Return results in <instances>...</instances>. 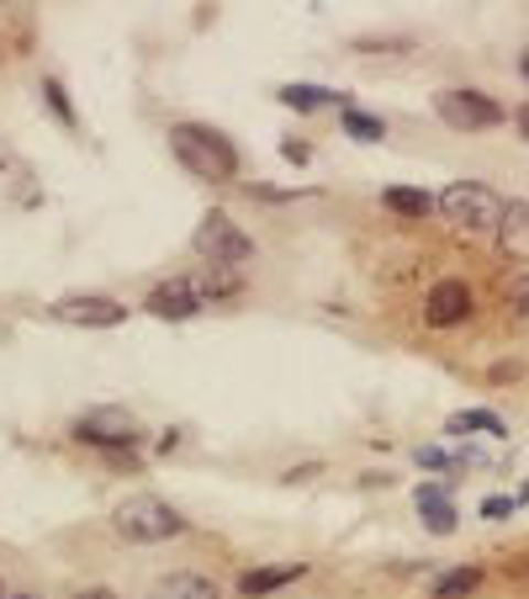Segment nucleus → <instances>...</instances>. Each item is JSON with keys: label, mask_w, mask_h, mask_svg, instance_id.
<instances>
[{"label": "nucleus", "mask_w": 529, "mask_h": 599, "mask_svg": "<svg viewBox=\"0 0 529 599\" xmlns=\"http://www.w3.org/2000/svg\"><path fill=\"white\" fill-rule=\"evenodd\" d=\"M413 504H419L423 525H429L434 536H450V531H455V504H450V493L440 489V483H419Z\"/></svg>", "instance_id": "obj_11"}, {"label": "nucleus", "mask_w": 529, "mask_h": 599, "mask_svg": "<svg viewBox=\"0 0 529 599\" xmlns=\"http://www.w3.org/2000/svg\"><path fill=\"white\" fill-rule=\"evenodd\" d=\"M503 207L508 202H503L498 191H487L482 181H455V186L440 191V213L455 228H466V234H498Z\"/></svg>", "instance_id": "obj_3"}, {"label": "nucleus", "mask_w": 529, "mask_h": 599, "mask_svg": "<svg viewBox=\"0 0 529 599\" xmlns=\"http://www.w3.org/2000/svg\"><path fill=\"white\" fill-rule=\"evenodd\" d=\"M476 584H482V568H455L434 584V599H466Z\"/></svg>", "instance_id": "obj_19"}, {"label": "nucleus", "mask_w": 529, "mask_h": 599, "mask_svg": "<svg viewBox=\"0 0 529 599\" xmlns=\"http://www.w3.org/2000/svg\"><path fill=\"white\" fill-rule=\"evenodd\" d=\"M291 578H302V563H287V568H255V573H244L238 578V589L249 599H260L270 595V589H281V584H291Z\"/></svg>", "instance_id": "obj_16"}, {"label": "nucleus", "mask_w": 529, "mask_h": 599, "mask_svg": "<svg viewBox=\"0 0 529 599\" xmlns=\"http://www.w3.org/2000/svg\"><path fill=\"white\" fill-rule=\"evenodd\" d=\"M450 436H493L503 440L508 436V425H503L498 414H487V409H466V414H450V425H445Z\"/></svg>", "instance_id": "obj_15"}, {"label": "nucleus", "mask_w": 529, "mask_h": 599, "mask_svg": "<svg viewBox=\"0 0 529 599\" xmlns=\"http://www.w3.org/2000/svg\"><path fill=\"white\" fill-rule=\"evenodd\" d=\"M281 154H287L291 164H307V160H313V149H307V143H281Z\"/></svg>", "instance_id": "obj_24"}, {"label": "nucleus", "mask_w": 529, "mask_h": 599, "mask_svg": "<svg viewBox=\"0 0 529 599\" xmlns=\"http://www.w3.org/2000/svg\"><path fill=\"white\" fill-rule=\"evenodd\" d=\"M514 122H519V133H525V143H529V101L519 111H514Z\"/></svg>", "instance_id": "obj_25"}, {"label": "nucleus", "mask_w": 529, "mask_h": 599, "mask_svg": "<svg viewBox=\"0 0 529 599\" xmlns=\"http://www.w3.org/2000/svg\"><path fill=\"white\" fill-rule=\"evenodd\" d=\"M450 462H455V457L440 451V446H423V451H419V467H434V472H440V467H450Z\"/></svg>", "instance_id": "obj_23"}, {"label": "nucleus", "mask_w": 529, "mask_h": 599, "mask_svg": "<svg viewBox=\"0 0 529 599\" xmlns=\"http://www.w3.org/2000/svg\"><path fill=\"white\" fill-rule=\"evenodd\" d=\"M434 111H440V122L455 128V133H487V128L503 122V107L493 96H482V90H440Z\"/></svg>", "instance_id": "obj_5"}, {"label": "nucleus", "mask_w": 529, "mask_h": 599, "mask_svg": "<svg viewBox=\"0 0 529 599\" xmlns=\"http://www.w3.org/2000/svg\"><path fill=\"white\" fill-rule=\"evenodd\" d=\"M79 599H117V595H111V589H85Z\"/></svg>", "instance_id": "obj_26"}, {"label": "nucleus", "mask_w": 529, "mask_h": 599, "mask_svg": "<svg viewBox=\"0 0 529 599\" xmlns=\"http://www.w3.org/2000/svg\"><path fill=\"white\" fill-rule=\"evenodd\" d=\"M149 599H217V584L202 573H170L149 589Z\"/></svg>", "instance_id": "obj_12"}, {"label": "nucleus", "mask_w": 529, "mask_h": 599, "mask_svg": "<svg viewBox=\"0 0 529 599\" xmlns=\"http://www.w3.org/2000/svg\"><path fill=\"white\" fill-rule=\"evenodd\" d=\"M508 302H514V313L529 324V276H519V281L508 287Z\"/></svg>", "instance_id": "obj_22"}, {"label": "nucleus", "mask_w": 529, "mask_h": 599, "mask_svg": "<svg viewBox=\"0 0 529 599\" xmlns=\"http://www.w3.org/2000/svg\"><path fill=\"white\" fill-rule=\"evenodd\" d=\"M170 154L196 181H234L238 175V149L217 128H202V122H175L170 128Z\"/></svg>", "instance_id": "obj_1"}, {"label": "nucleus", "mask_w": 529, "mask_h": 599, "mask_svg": "<svg viewBox=\"0 0 529 599\" xmlns=\"http://www.w3.org/2000/svg\"><path fill=\"white\" fill-rule=\"evenodd\" d=\"M423 319L434 329H455L472 319V287L461 281V276H445V281H434L429 287V298H423Z\"/></svg>", "instance_id": "obj_8"}, {"label": "nucleus", "mask_w": 529, "mask_h": 599, "mask_svg": "<svg viewBox=\"0 0 529 599\" xmlns=\"http://www.w3.org/2000/svg\"><path fill=\"white\" fill-rule=\"evenodd\" d=\"M519 504H529V483H525V489H519Z\"/></svg>", "instance_id": "obj_27"}, {"label": "nucleus", "mask_w": 529, "mask_h": 599, "mask_svg": "<svg viewBox=\"0 0 529 599\" xmlns=\"http://www.w3.org/2000/svg\"><path fill=\"white\" fill-rule=\"evenodd\" d=\"M0 599H6V595H0Z\"/></svg>", "instance_id": "obj_30"}, {"label": "nucleus", "mask_w": 529, "mask_h": 599, "mask_svg": "<svg viewBox=\"0 0 529 599\" xmlns=\"http://www.w3.org/2000/svg\"><path fill=\"white\" fill-rule=\"evenodd\" d=\"M191 281H196V292H202V302L238 298V292H244V276H238L234 266H202V276H191Z\"/></svg>", "instance_id": "obj_14"}, {"label": "nucleus", "mask_w": 529, "mask_h": 599, "mask_svg": "<svg viewBox=\"0 0 529 599\" xmlns=\"http://www.w3.org/2000/svg\"><path fill=\"white\" fill-rule=\"evenodd\" d=\"M276 96H281V101H287L291 111H317V107H328V101H339V96H334L328 85H307V81H291V85H281Z\"/></svg>", "instance_id": "obj_17"}, {"label": "nucleus", "mask_w": 529, "mask_h": 599, "mask_svg": "<svg viewBox=\"0 0 529 599\" xmlns=\"http://www.w3.org/2000/svg\"><path fill=\"white\" fill-rule=\"evenodd\" d=\"M191 245H196V255L207 260V266H244L249 255H255V239L238 228L228 213H207V218L196 223V234H191Z\"/></svg>", "instance_id": "obj_4"}, {"label": "nucleus", "mask_w": 529, "mask_h": 599, "mask_svg": "<svg viewBox=\"0 0 529 599\" xmlns=\"http://www.w3.org/2000/svg\"><path fill=\"white\" fill-rule=\"evenodd\" d=\"M498 249H503V260L529 266V202H508V207H503Z\"/></svg>", "instance_id": "obj_10"}, {"label": "nucleus", "mask_w": 529, "mask_h": 599, "mask_svg": "<svg viewBox=\"0 0 529 599\" xmlns=\"http://www.w3.org/2000/svg\"><path fill=\"white\" fill-rule=\"evenodd\" d=\"M514 510H519V499H514V493H493V499H482V515H487V520H508Z\"/></svg>", "instance_id": "obj_20"}, {"label": "nucleus", "mask_w": 529, "mask_h": 599, "mask_svg": "<svg viewBox=\"0 0 529 599\" xmlns=\"http://www.w3.org/2000/svg\"><path fill=\"white\" fill-rule=\"evenodd\" d=\"M143 308H149L154 319H170V324H181V319H196L207 302H202V292H196V281H191V276H175V281L154 287Z\"/></svg>", "instance_id": "obj_9"}, {"label": "nucleus", "mask_w": 529, "mask_h": 599, "mask_svg": "<svg viewBox=\"0 0 529 599\" xmlns=\"http://www.w3.org/2000/svg\"><path fill=\"white\" fill-rule=\"evenodd\" d=\"M11 599H26V595H11Z\"/></svg>", "instance_id": "obj_29"}, {"label": "nucleus", "mask_w": 529, "mask_h": 599, "mask_svg": "<svg viewBox=\"0 0 529 599\" xmlns=\"http://www.w3.org/2000/svg\"><path fill=\"white\" fill-rule=\"evenodd\" d=\"M75 440L101 446V451H132L143 440V430H138V419L128 409H90L75 419Z\"/></svg>", "instance_id": "obj_6"}, {"label": "nucleus", "mask_w": 529, "mask_h": 599, "mask_svg": "<svg viewBox=\"0 0 529 599\" xmlns=\"http://www.w3.org/2000/svg\"><path fill=\"white\" fill-rule=\"evenodd\" d=\"M339 122H344V133L360 138V143H376V138H387V122H381V117H370V111H360V107H349V101L339 107Z\"/></svg>", "instance_id": "obj_18"}, {"label": "nucleus", "mask_w": 529, "mask_h": 599, "mask_svg": "<svg viewBox=\"0 0 529 599\" xmlns=\"http://www.w3.org/2000/svg\"><path fill=\"white\" fill-rule=\"evenodd\" d=\"M58 324H75V329H117L128 324V308L117 298H96V292H75V298H58L48 308Z\"/></svg>", "instance_id": "obj_7"}, {"label": "nucleus", "mask_w": 529, "mask_h": 599, "mask_svg": "<svg viewBox=\"0 0 529 599\" xmlns=\"http://www.w3.org/2000/svg\"><path fill=\"white\" fill-rule=\"evenodd\" d=\"M43 96H48V107L64 117V122H75V111H69V96H64V85L58 81H43Z\"/></svg>", "instance_id": "obj_21"}, {"label": "nucleus", "mask_w": 529, "mask_h": 599, "mask_svg": "<svg viewBox=\"0 0 529 599\" xmlns=\"http://www.w3.org/2000/svg\"><path fill=\"white\" fill-rule=\"evenodd\" d=\"M111 525H117V536L132 546H154V542H170V536H181L185 520L164 504V499H154V493H132V499H122L117 504V515H111Z\"/></svg>", "instance_id": "obj_2"}, {"label": "nucleus", "mask_w": 529, "mask_h": 599, "mask_svg": "<svg viewBox=\"0 0 529 599\" xmlns=\"http://www.w3.org/2000/svg\"><path fill=\"white\" fill-rule=\"evenodd\" d=\"M519 69H525V81H529V54H525V58H519Z\"/></svg>", "instance_id": "obj_28"}, {"label": "nucleus", "mask_w": 529, "mask_h": 599, "mask_svg": "<svg viewBox=\"0 0 529 599\" xmlns=\"http://www.w3.org/2000/svg\"><path fill=\"white\" fill-rule=\"evenodd\" d=\"M381 207H392L397 218H429L440 207V196H429L419 186H387L381 191Z\"/></svg>", "instance_id": "obj_13"}]
</instances>
